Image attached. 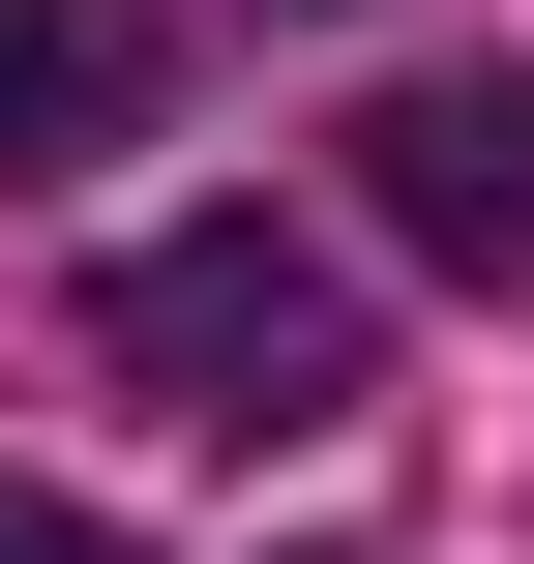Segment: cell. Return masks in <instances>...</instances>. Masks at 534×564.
<instances>
[{
    "mask_svg": "<svg viewBox=\"0 0 534 564\" xmlns=\"http://www.w3.org/2000/svg\"><path fill=\"white\" fill-rule=\"evenodd\" d=\"M89 357L178 416V446H327L386 357H357V268L297 238V208H178V238H119L89 268Z\"/></svg>",
    "mask_w": 534,
    "mask_h": 564,
    "instance_id": "obj_1",
    "label": "cell"
},
{
    "mask_svg": "<svg viewBox=\"0 0 534 564\" xmlns=\"http://www.w3.org/2000/svg\"><path fill=\"white\" fill-rule=\"evenodd\" d=\"M357 208H386L416 268H476V297H534V89H505V59H416V89L357 119Z\"/></svg>",
    "mask_w": 534,
    "mask_h": 564,
    "instance_id": "obj_2",
    "label": "cell"
},
{
    "mask_svg": "<svg viewBox=\"0 0 534 564\" xmlns=\"http://www.w3.org/2000/svg\"><path fill=\"white\" fill-rule=\"evenodd\" d=\"M149 89H178V30H149V0H0V208H30V178H89V149H149Z\"/></svg>",
    "mask_w": 534,
    "mask_h": 564,
    "instance_id": "obj_3",
    "label": "cell"
},
{
    "mask_svg": "<svg viewBox=\"0 0 534 564\" xmlns=\"http://www.w3.org/2000/svg\"><path fill=\"white\" fill-rule=\"evenodd\" d=\"M0 564H119V506H59V476H0Z\"/></svg>",
    "mask_w": 534,
    "mask_h": 564,
    "instance_id": "obj_4",
    "label": "cell"
}]
</instances>
